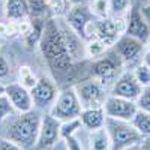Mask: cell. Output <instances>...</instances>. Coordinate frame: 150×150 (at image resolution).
<instances>
[{"label":"cell","instance_id":"4fadbf2b","mask_svg":"<svg viewBox=\"0 0 150 150\" xmlns=\"http://www.w3.org/2000/svg\"><path fill=\"white\" fill-rule=\"evenodd\" d=\"M125 33V29L120 27V23L114 18H99L95 21V38L105 42L110 48L117 42V39Z\"/></svg>","mask_w":150,"mask_h":150},{"label":"cell","instance_id":"7a4b0ae2","mask_svg":"<svg viewBox=\"0 0 150 150\" xmlns=\"http://www.w3.org/2000/svg\"><path fill=\"white\" fill-rule=\"evenodd\" d=\"M41 117L35 111L18 112V116H11L5 123L3 138L17 143L23 149L30 150L36 147L38 134L41 126Z\"/></svg>","mask_w":150,"mask_h":150},{"label":"cell","instance_id":"f546056e","mask_svg":"<svg viewBox=\"0 0 150 150\" xmlns=\"http://www.w3.org/2000/svg\"><path fill=\"white\" fill-rule=\"evenodd\" d=\"M63 140H65V144H66V149H68V150H83V146H81V143L77 140L75 134L66 137V138H63Z\"/></svg>","mask_w":150,"mask_h":150},{"label":"cell","instance_id":"d6a6232c","mask_svg":"<svg viewBox=\"0 0 150 150\" xmlns=\"http://www.w3.org/2000/svg\"><path fill=\"white\" fill-rule=\"evenodd\" d=\"M140 147H141V150H150V137L143 138V141L140 143Z\"/></svg>","mask_w":150,"mask_h":150},{"label":"cell","instance_id":"2e32d148","mask_svg":"<svg viewBox=\"0 0 150 150\" xmlns=\"http://www.w3.org/2000/svg\"><path fill=\"white\" fill-rule=\"evenodd\" d=\"M80 120L83 123V126L87 128L89 131H95L105 126V122H107V116H105V111L104 107H99V108H83L81 114H80Z\"/></svg>","mask_w":150,"mask_h":150},{"label":"cell","instance_id":"5bb4252c","mask_svg":"<svg viewBox=\"0 0 150 150\" xmlns=\"http://www.w3.org/2000/svg\"><path fill=\"white\" fill-rule=\"evenodd\" d=\"M5 95L9 98L17 112H27L33 110V98L29 89H26L20 83H11L6 86Z\"/></svg>","mask_w":150,"mask_h":150},{"label":"cell","instance_id":"e575fe53","mask_svg":"<svg viewBox=\"0 0 150 150\" xmlns=\"http://www.w3.org/2000/svg\"><path fill=\"white\" fill-rule=\"evenodd\" d=\"M89 0H69V3L74 6V5H86Z\"/></svg>","mask_w":150,"mask_h":150},{"label":"cell","instance_id":"74e56055","mask_svg":"<svg viewBox=\"0 0 150 150\" xmlns=\"http://www.w3.org/2000/svg\"><path fill=\"white\" fill-rule=\"evenodd\" d=\"M146 48H147V51H150V36H149V39L146 41Z\"/></svg>","mask_w":150,"mask_h":150},{"label":"cell","instance_id":"83f0119b","mask_svg":"<svg viewBox=\"0 0 150 150\" xmlns=\"http://www.w3.org/2000/svg\"><path fill=\"white\" fill-rule=\"evenodd\" d=\"M14 112H15V108H14V105L11 104L9 98L6 95H2L0 96V125L3 123L5 119L12 116Z\"/></svg>","mask_w":150,"mask_h":150},{"label":"cell","instance_id":"f35d334b","mask_svg":"<svg viewBox=\"0 0 150 150\" xmlns=\"http://www.w3.org/2000/svg\"><path fill=\"white\" fill-rule=\"evenodd\" d=\"M2 12H5V11H3V6H2V3H0V15H2Z\"/></svg>","mask_w":150,"mask_h":150},{"label":"cell","instance_id":"3957f363","mask_svg":"<svg viewBox=\"0 0 150 150\" xmlns=\"http://www.w3.org/2000/svg\"><path fill=\"white\" fill-rule=\"evenodd\" d=\"M105 128L111 138V150H126L143 141L144 137L135 129L131 122L107 117Z\"/></svg>","mask_w":150,"mask_h":150},{"label":"cell","instance_id":"9c48e42d","mask_svg":"<svg viewBox=\"0 0 150 150\" xmlns=\"http://www.w3.org/2000/svg\"><path fill=\"white\" fill-rule=\"evenodd\" d=\"M32 98H33V105L36 108H47V107H53L56 102V99L59 96V90L56 83L50 78V77H41L38 78L35 87L30 90Z\"/></svg>","mask_w":150,"mask_h":150},{"label":"cell","instance_id":"cb8c5ba5","mask_svg":"<svg viewBox=\"0 0 150 150\" xmlns=\"http://www.w3.org/2000/svg\"><path fill=\"white\" fill-rule=\"evenodd\" d=\"M134 77L137 78V81H138L143 87H149L150 86V68L144 63V62H141V63H138L135 66Z\"/></svg>","mask_w":150,"mask_h":150},{"label":"cell","instance_id":"52a82bcc","mask_svg":"<svg viewBox=\"0 0 150 150\" xmlns=\"http://www.w3.org/2000/svg\"><path fill=\"white\" fill-rule=\"evenodd\" d=\"M60 138H62V122L56 119L54 116H51L50 112L42 116L39 134H38V143L35 149L50 150L59 143Z\"/></svg>","mask_w":150,"mask_h":150},{"label":"cell","instance_id":"ba28073f","mask_svg":"<svg viewBox=\"0 0 150 150\" xmlns=\"http://www.w3.org/2000/svg\"><path fill=\"white\" fill-rule=\"evenodd\" d=\"M137 110H138V107H137L135 101L119 98V96H114V95L107 96L105 104H104L105 116L110 117V119H116V120L131 122L132 117L135 116Z\"/></svg>","mask_w":150,"mask_h":150},{"label":"cell","instance_id":"6da1fadb","mask_svg":"<svg viewBox=\"0 0 150 150\" xmlns=\"http://www.w3.org/2000/svg\"><path fill=\"white\" fill-rule=\"evenodd\" d=\"M41 51L48 66L57 75H66L74 66V59L68 50L65 38L62 35L57 20H48L45 23L41 38Z\"/></svg>","mask_w":150,"mask_h":150},{"label":"cell","instance_id":"277c9868","mask_svg":"<svg viewBox=\"0 0 150 150\" xmlns=\"http://www.w3.org/2000/svg\"><path fill=\"white\" fill-rule=\"evenodd\" d=\"M83 111L81 102L75 93L74 87L62 90L56 99V102L53 104L50 114L59 119L60 122H69L74 119H80V114Z\"/></svg>","mask_w":150,"mask_h":150},{"label":"cell","instance_id":"d590c367","mask_svg":"<svg viewBox=\"0 0 150 150\" xmlns=\"http://www.w3.org/2000/svg\"><path fill=\"white\" fill-rule=\"evenodd\" d=\"M5 92H6V86H3L2 83H0V96L5 95Z\"/></svg>","mask_w":150,"mask_h":150},{"label":"cell","instance_id":"d4e9b609","mask_svg":"<svg viewBox=\"0 0 150 150\" xmlns=\"http://www.w3.org/2000/svg\"><path fill=\"white\" fill-rule=\"evenodd\" d=\"M90 9L93 15L99 18H107L110 14V0H92Z\"/></svg>","mask_w":150,"mask_h":150},{"label":"cell","instance_id":"7402d4cb","mask_svg":"<svg viewBox=\"0 0 150 150\" xmlns=\"http://www.w3.org/2000/svg\"><path fill=\"white\" fill-rule=\"evenodd\" d=\"M18 81H20L21 86L26 87V89L32 90L35 87V84H36V81H38V78H36V75L33 74L32 68L24 65V66L18 68Z\"/></svg>","mask_w":150,"mask_h":150},{"label":"cell","instance_id":"5b68a950","mask_svg":"<svg viewBox=\"0 0 150 150\" xmlns=\"http://www.w3.org/2000/svg\"><path fill=\"white\" fill-rule=\"evenodd\" d=\"M93 12L86 5H74L66 14V23L74 32H77L84 41L95 38V21Z\"/></svg>","mask_w":150,"mask_h":150},{"label":"cell","instance_id":"d6986e66","mask_svg":"<svg viewBox=\"0 0 150 150\" xmlns=\"http://www.w3.org/2000/svg\"><path fill=\"white\" fill-rule=\"evenodd\" d=\"M45 23L47 21H44L41 18H35L33 20V23L30 24L29 30L24 33V41H26V45L27 47H33V45H38V44L41 42Z\"/></svg>","mask_w":150,"mask_h":150},{"label":"cell","instance_id":"f1b7e54d","mask_svg":"<svg viewBox=\"0 0 150 150\" xmlns=\"http://www.w3.org/2000/svg\"><path fill=\"white\" fill-rule=\"evenodd\" d=\"M135 104H137V107H138V110L150 112V86L149 87H143V92H141V95L138 98H137Z\"/></svg>","mask_w":150,"mask_h":150},{"label":"cell","instance_id":"e0dca14e","mask_svg":"<svg viewBox=\"0 0 150 150\" xmlns=\"http://www.w3.org/2000/svg\"><path fill=\"white\" fill-rule=\"evenodd\" d=\"M3 14L8 20L21 21L29 15V0H5Z\"/></svg>","mask_w":150,"mask_h":150},{"label":"cell","instance_id":"7c38bea8","mask_svg":"<svg viewBox=\"0 0 150 150\" xmlns=\"http://www.w3.org/2000/svg\"><path fill=\"white\" fill-rule=\"evenodd\" d=\"M122 63L123 62L120 60V57L112 51V54H108V56L104 54L102 57L95 59L90 66V74L93 78L104 83L105 80H110L111 77H114L116 71L119 69Z\"/></svg>","mask_w":150,"mask_h":150},{"label":"cell","instance_id":"30bf717a","mask_svg":"<svg viewBox=\"0 0 150 150\" xmlns=\"http://www.w3.org/2000/svg\"><path fill=\"white\" fill-rule=\"evenodd\" d=\"M146 48V44L138 41L137 38H132L126 33H123L117 42L112 45V51H114L123 63H131L135 62L143 53V50Z\"/></svg>","mask_w":150,"mask_h":150},{"label":"cell","instance_id":"603a6c76","mask_svg":"<svg viewBox=\"0 0 150 150\" xmlns=\"http://www.w3.org/2000/svg\"><path fill=\"white\" fill-rule=\"evenodd\" d=\"M131 9V0H110V14L112 17H123Z\"/></svg>","mask_w":150,"mask_h":150},{"label":"cell","instance_id":"8d00e7d4","mask_svg":"<svg viewBox=\"0 0 150 150\" xmlns=\"http://www.w3.org/2000/svg\"><path fill=\"white\" fill-rule=\"evenodd\" d=\"M126 150H141V147H140V144H137V146H132V147H129Z\"/></svg>","mask_w":150,"mask_h":150},{"label":"cell","instance_id":"44dd1931","mask_svg":"<svg viewBox=\"0 0 150 150\" xmlns=\"http://www.w3.org/2000/svg\"><path fill=\"white\" fill-rule=\"evenodd\" d=\"M110 50V47L102 42L101 39H98V38H93V39L87 41L86 44V53H87V57H92V59H99L102 57L107 51Z\"/></svg>","mask_w":150,"mask_h":150},{"label":"cell","instance_id":"9a60e30c","mask_svg":"<svg viewBox=\"0 0 150 150\" xmlns=\"http://www.w3.org/2000/svg\"><path fill=\"white\" fill-rule=\"evenodd\" d=\"M125 33L132 36V38H137L138 41H141L144 44L149 39V36H150V24L147 23V20L143 15V12L138 8H131L128 23L125 24Z\"/></svg>","mask_w":150,"mask_h":150},{"label":"cell","instance_id":"8fae6325","mask_svg":"<svg viewBox=\"0 0 150 150\" xmlns=\"http://www.w3.org/2000/svg\"><path fill=\"white\" fill-rule=\"evenodd\" d=\"M143 92V86L137 81L134 77V72H123L119 78L114 80L111 87V95L131 99V101H137Z\"/></svg>","mask_w":150,"mask_h":150},{"label":"cell","instance_id":"836d02e7","mask_svg":"<svg viewBox=\"0 0 150 150\" xmlns=\"http://www.w3.org/2000/svg\"><path fill=\"white\" fill-rule=\"evenodd\" d=\"M143 62L150 68V51H146V53L143 54Z\"/></svg>","mask_w":150,"mask_h":150},{"label":"cell","instance_id":"484cf974","mask_svg":"<svg viewBox=\"0 0 150 150\" xmlns=\"http://www.w3.org/2000/svg\"><path fill=\"white\" fill-rule=\"evenodd\" d=\"M29 9L35 18H41L42 15L47 14L50 6L47 0H29Z\"/></svg>","mask_w":150,"mask_h":150},{"label":"cell","instance_id":"ac0fdd59","mask_svg":"<svg viewBox=\"0 0 150 150\" xmlns=\"http://www.w3.org/2000/svg\"><path fill=\"white\" fill-rule=\"evenodd\" d=\"M90 150H111V138L105 126L90 131Z\"/></svg>","mask_w":150,"mask_h":150},{"label":"cell","instance_id":"1f68e13d","mask_svg":"<svg viewBox=\"0 0 150 150\" xmlns=\"http://www.w3.org/2000/svg\"><path fill=\"white\" fill-rule=\"evenodd\" d=\"M9 72H11V66L8 63V60L3 56H0V80L6 78L9 75Z\"/></svg>","mask_w":150,"mask_h":150},{"label":"cell","instance_id":"4316f807","mask_svg":"<svg viewBox=\"0 0 150 150\" xmlns=\"http://www.w3.org/2000/svg\"><path fill=\"white\" fill-rule=\"evenodd\" d=\"M83 123L80 119H74L69 122H62V138H66L69 135H74L80 131Z\"/></svg>","mask_w":150,"mask_h":150},{"label":"cell","instance_id":"ffe728a7","mask_svg":"<svg viewBox=\"0 0 150 150\" xmlns=\"http://www.w3.org/2000/svg\"><path fill=\"white\" fill-rule=\"evenodd\" d=\"M131 123L134 125L135 129L138 131L144 138L146 137H150V112H146L143 110H137Z\"/></svg>","mask_w":150,"mask_h":150},{"label":"cell","instance_id":"8992f818","mask_svg":"<svg viewBox=\"0 0 150 150\" xmlns=\"http://www.w3.org/2000/svg\"><path fill=\"white\" fill-rule=\"evenodd\" d=\"M83 108H99L105 104V90L102 81L96 78L84 80L74 87Z\"/></svg>","mask_w":150,"mask_h":150},{"label":"cell","instance_id":"4dcf8cb0","mask_svg":"<svg viewBox=\"0 0 150 150\" xmlns=\"http://www.w3.org/2000/svg\"><path fill=\"white\" fill-rule=\"evenodd\" d=\"M0 150H26V149H23L21 146H18L17 143L8 138H2L0 140Z\"/></svg>","mask_w":150,"mask_h":150},{"label":"cell","instance_id":"ab89813d","mask_svg":"<svg viewBox=\"0 0 150 150\" xmlns=\"http://www.w3.org/2000/svg\"><path fill=\"white\" fill-rule=\"evenodd\" d=\"M0 42H2V33H0Z\"/></svg>","mask_w":150,"mask_h":150}]
</instances>
